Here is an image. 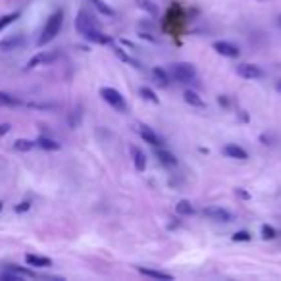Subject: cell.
Returning a JSON list of instances; mask_svg holds the SVG:
<instances>
[{"mask_svg": "<svg viewBox=\"0 0 281 281\" xmlns=\"http://www.w3.org/2000/svg\"><path fill=\"white\" fill-rule=\"evenodd\" d=\"M62 24H64V12H62V10H56V12L47 20L45 27H43V33H41V37H39V41H37L39 47H45V45H49L50 41H54L56 35L60 33Z\"/></svg>", "mask_w": 281, "mask_h": 281, "instance_id": "obj_1", "label": "cell"}, {"mask_svg": "<svg viewBox=\"0 0 281 281\" xmlns=\"http://www.w3.org/2000/svg\"><path fill=\"white\" fill-rule=\"evenodd\" d=\"M75 29H77L79 35H85V33L93 31V29H100V25H98L97 18L89 12L87 8H81L77 12V18H75Z\"/></svg>", "mask_w": 281, "mask_h": 281, "instance_id": "obj_2", "label": "cell"}, {"mask_svg": "<svg viewBox=\"0 0 281 281\" xmlns=\"http://www.w3.org/2000/svg\"><path fill=\"white\" fill-rule=\"evenodd\" d=\"M100 97L104 98L116 112H120V114L127 112V102H125V98L122 97L120 91H116V89H112V87H102V89H100Z\"/></svg>", "mask_w": 281, "mask_h": 281, "instance_id": "obj_3", "label": "cell"}, {"mask_svg": "<svg viewBox=\"0 0 281 281\" xmlns=\"http://www.w3.org/2000/svg\"><path fill=\"white\" fill-rule=\"evenodd\" d=\"M195 66L189 64V62H179V64H173L171 66V77L179 83H189L195 79Z\"/></svg>", "mask_w": 281, "mask_h": 281, "instance_id": "obj_4", "label": "cell"}, {"mask_svg": "<svg viewBox=\"0 0 281 281\" xmlns=\"http://www.w3.org/2000/svg\"><path fill=\"white\" fill-rule=\"evenodd\" d=\"M237 75L243 77V79H262L264 77V70L260 66H254V64H239L237 66Z\"/></svg>", "mask_w": 281, "mask_h": 281, "instance_id": "obj_5", "label": "cell"}, {"mask_svg": "<svg viewBox=\"0 0 281 281\" xmlns=\"http://www.w3.org/2000/svg\"><path fill=\"white\" fill-rule=\"evenodd\" d=\"M56 58H58V52H39L27 62V70H33L37 66H49L52 62H56Z\"/></svg>", "mask_w": 281, "mask_h": 281, "instance_id": "obj_6", "label": "cell"}, {"mask_svg": "<svg viewBox=\"0 0 281 281\" xmlns=\"http://www.w3.org/2000/svg\"><path fill=\"white\" fill-rule=\"evenodd\" d=\"M202 214L206 216L208 220L214 221H231V214L221 206H208L202 210Z\"/></svg>", "mask_w": 281, "mask_h": 281, "instance_id": "obj_7", "label": "cell"}, {"mask_svg": "<svg viewBox=\"0 0 281 281\" xmlns=\"http://www.w3.org/2000/svg\"><path fill=\"white\" fill-rule=\"evenodd\" d=\"M25 45V39L24 35H8L6 39H2L0 41V50L2 52H12V50H18V49H22Z\"/></svg>", "mask_w": 281, "mask_h": 281, "instance_id": "obj_8", "label": "cell"}, {"mask_svg": "<svg viewBox=\"0 0 281 281\" xmlns=\"http://www.w3.org/2000/svg\"><path fill=\"white\" fill-rule=\"evenodd\" d=\"M212 47L218 54L225 56V58H237L239 56V47H235L233 43H227V41H216Z\"/></svg>", "mask_w": 281, "mask_h": 281, "instance_id": "obj_9", "label": "cell"}, {"mask_svg": "<svg viewBox=\"0 0 281 281\" xmlns=\"http://www.w3.org/2000/svg\"><path fill=\"white\" fill-rule=\"evenodd\" d=\"M139 135L145 139V143L152 145V147H160V145H162V139H160L158 135L154 133L148 125H145V123H141V125H139Z\"/></svg>", "mask_w": 281, "mask_h": 281, "instance_id": "obj_10", "label": "cell"}, {"mask_svg": "<svg viewBox=\"0 0 281 281\" xmlns=\"http://www.w3.org/2000/svg\"><path fill=\"white\" fill-rule=\"evenodd\" d=\"M25 262H27V266H33V268H49V266H52V260L49 256H39V254H25Z\"/></svg>", "mask_w": 281, "mask_h": 281, "instance_id": "obj_11", "label": "cell"}, {"mask_svg": "<svg viewBox=\"0 0 281 281\" xmlns=\"http://www.w3.org/2000/svg\"><path fill=\"white\" fill-rule=\"evenodd\" d=\"M83 37L87 39V41H91V43H97V45H110L112 39L106 35V33H102L100 29H93V31H89V33H85Z\"/></svg>", "mask_w": 281, "mask_h": 281, "instance_id": "obj_12", "label": "cell"}, {"mask_svg": "<svg viewBox=\"0 0 281 281\" xmlns=\"http://www.w3.org/2000/svg\"><path fill=\"white\" fill-rule=\"evenodd\" d=\"M131 154H133V164L137 171H145L147 170V154L137 147H131Z\"/></svg>", "mask_w": 281, "mask_h": 281, "instance_id": "obj_13", "label": "cell"}, {"mask_svg": "<svg viewBox=\"0 0 281 281\" xmlns=\"http://www.w3.org/2000/svg\"><path fill=\"white\" fill-rule=\"evenodd\" d=\"M223 152H225V156H229V158H235V160H246L248 158V154H246V150L243 147H239V145H225L223 148Z\"/></svg>", "mask_w": 281, "mask_h": 281, "instance_id": "obj_14", "label": "cell"}, {"mask_svg": "<svg viewBox=\"0 0 281 281\" xmlns=\"http://www.w3.org/2000/svg\"><path fill=\"white\" fill-rule=\"evenodd\" d=\"M156 150H154V154H156V158H158L160 164H164V166H168V168H171V166H175L177 164V158L171 154V152H168V150H164V148H158L154 147Z\"/></svg>", "mask_w": 281, "mask_h": 281, "instance_id": "obj_15", "label": "cell"}, {"mask_svg": "<svg viewBox=\"0 0 281 281\" xmlns=\"http://www.w3.org/2000/svg\"><path fill=\"white\" fill-rule=\"evenodd\" d=\"M114 54L120 58L122 62H125V64H129V66H133V68H137V70H141L143 66H141V62L139 60H135L131 54H127L125 50L122 49V47H114Z\"/></svg>", "mask_w": 281, "mask_h": 281, "instance_id": "obj_16", "label": "cell"}, {"mask_svg": "<svg viewBox=\"0 0 281 281\" xmlns=\"http://www.w3.org/2000/svg\"><path fill=\"white\" fill-rule=\"evenodd\" d=\"M139 269V273H143V275H147V277H152V279H162V281H171L170 273H166V271H160V269H150V268H137Z\"/></svg>", "mask_w": 281, "mask_h": 281, "instance_id": "obj_17", "label": "cell"}, {"mask_svg": "<svg viewBox=\"0 0 281 281\" xmlns=\"http://www.w3.org/2000/svg\"><path fill=\"white\" fill-rule=\"evenodd\" d=\"M135 2H137V6H139L143 12H147L148 16H152V18H158L160 8H158V4H154L152 0H135Z\"/></svg>", "mask_w": 281, "mask_h": 281, "instance_id": "obj_18", "label": "cell"}, {"mask_svg": "<svg viewBox=\"0 0 281 281\" xmlns=\"http://www.w3.org/2000/svg\"><path fill=\"white\" fill-rule=\"evenodd\" d=\"M93 6H95V10H97L100 16H106V18H112V16H116L114 12V8H112L108 2H104V0H89Z\"/></svg>", "mask_w": 281, "mask_h": 281, "instance_id": "obj_19", "label": "cell"}, {"mask_svg": "<svg viewBox=\"0 0 281 281\" xmlns=\"http://www.w3.org/2000/svg\"><path fill=\"white\" fill-rule=\"evenodd\" d=\"M35 145L39 148H45V150H60V143L54 141V139H50V137H45V135L39 137L37 141H35Z\"/></svg>", "mask_w": 281, "mask_h": 281, "instance_id": "obj_20", "label": "cell"}, {"mask_svg": "<svg viewBox=\"0 0 281 281\" xmlns=\"http://www.w3.org/2000/svg\"><path fill=\"white\" fill-rule=\"evenodd\" d=\"M183 100L187 102V104L195 106V108H202V106H204V100L198 97L195 91H185V93H183Z\"/></svg>", "mask_w": 281, "mask_h": 281, "instance_id": "obj_21", "label": "cell"}, {"mask_svg": "<svg viewBox=\"0 0 281 281\" xmlns=\"http://www.w3.org/2000/svg\"><path fill=\"white\" fill-rule=\"evenodd\" d=\"M152 77H154L156 85H160L162 89L170 85V77L166 74V70H162V68H154V70H152Z\"/></svg>", "mask_w": 281, "mask_h": 281, "instance_id": "obj_22", "label": "cell"}, {"mask_svg": "<svg viewBox=\"0 0 281 281\" xmlns=\"http://www.w3.org/2000/svg\"><path fill=\"white\" fill-rule=\"evenodd\" d=\"M22 104V100L18 97H14L10 93H4V91H0V106H8V108H12V106H20Z\"/></svg>", "mask_w": 281, "mask_h": 281, "instance_id": "obj_23", "label": "cell"}, {"mask_svg": "<svg viewBox=\"0 0 281 281\" xmlns=\"http://www.w3.org/2000/svg\"><path fill=\"white\" fill-rule=\"evenodd\" d=\"M33 147H35V141H29V139H18V141H14V148L18 152H29Z\"/></svg>", "mask_w": 281, "mask_h": 281, "instance_id": "obj_24", "label": "cell"}, {"mask_svg": "<svg viewBox=\"0 0 281 281\" xmlns=\"http://www.w3.org/2000/svg\"><path fill=\"white\" fill-rule=\"evenodd\" d=\"M175 212L181 214V216H191V214L195 212V208H193V204H191L189 200H179V202L175 204Z\"/></svg>", "mask_w": 281, "mask_h": 281, "instance_id": "obj_25", "label": "cell"}, {"mask_svg": "<svg viewBox=\"0 0 281 281\" xmlns=\"http://www.w3.org/2000/svg\"><path fill=\"white\" fill-rule=\"evenodd\" d=\"M20 16H22L20 12H12V14H6V16H2V18H0V31H4L8 25H12L14 22L20 18Z\"/></svg>", "mask_w": 281, "mask_h": 281, "instance_id": "obj_26", "label": "cell"}, {"mask_svg": "<svg viewBox=\"0 0 281 281\" xmlns=\"http://www.w3.org/2000/svg\"><path fill=\"white\" fill-rule=\"evenodd\" d=\"M8 269L10 271H14V273H18L22 279L24 277H37V273L33 271V269H29V268H20V266H8Z\"/></svg>", "mask_w": 281, "mask_h": 281, "instance_id": "obj_27", "label": "cell"}, {"mask_svg": "<svg viewBox=\"0 0 281 281\" xmlns=\"http://www.w3.org/2000/svg\"><path fill=\"white\" fill-rule=\"evenodd\" d=\"M141 97L145 98V100L154 102V104H158V102H160V98L156 97V93H154L152 89H148V87H143V89H141Z\"/></svg>", "mask_w": 281, "mask_h": 281, "instance_id": "obj_28", "label": "cell"}, {"mask_svg": "<svg viewBox=\"0 0 281 281\" xmlns=\"http://www.w3.org/2000/svg\"><path fill=\"white\" fill-rule=\"evenodd\" d=\"M275 237H277V231H275L271 225H268V223L262 225V239H266V241L269 239V241H271V239H275Z\"/></svg>", "mask_w": 281, "mask_h": 281, "instance_id": "obj_29", "label": "cell"}, {"mask_svg": "<svg viewBox=\"0 0 281 281\" xmlns=\"http://www.w3.org/2000/svg\"><path fill=\"white\" fill-rule=\"evenodd\" d=\"M231 239L235 241V243H237V241H250L252 237H250V233H248V231H237L231 237Z\"/></svg>", "mask_w": 281, "mask_h": 281, "instance_id": "obj_30", "label": "cell"}, {"mask_svg": "<svg viewBox=\"0 0 281 281\" xmlns=\"http://www.w3.org/2000/svg\"><path fill=\"white\" fill-rule=\"evenodd\" d=\"M29 208H31V202H29V200H24V202H20V204L14 208V210H16L18 214H24V212H27Z\"/></svg>", "mask_w": 281, "mask_h": 281, "instance_id": "obj_31", "label": "cell"}, {"mask_svg": "<svg viewBox=\"0 0 281 281\" xmlns=\"http://www.w3.org/2000/svg\"><path fill=\"white\" fill-rule=\"evenodd\" d=\"M79 116H81V114H79V110H75L74 116L70 118V123H72V127H77V125H79Z\"/></svg>", "mask_w": 281, "mask_h": 281, "instance_id": "obj_32", "label": "cell"}, {"mask_svg": "<svg viewBox=\"0 0 281 281\" xmlns=\"http://www.w3.org/2000/svg\"><path fill=\"white\" fill-rule=\"evenodd\" d=\"M120 43H122L123 47H127V49H131V50H133V52H137V50H139V49H137V47H135V45H133V43H131V41H127V39H122Z\"/></svg>", "mask_w": 281, "mask_h": 281, "instance_id": "obj_33", "label": "cell"}, {"mask_svg": "<svg viewBox=\"0 0 281 281\" xmlns=\"http://www.w3.org/2000/svg\"><path fill=\"white\" fill-rule=\"evenodd\" d=\"M8 131H10V123H4V125H0V137H2V135H6Z\"/></svg>", "mask_w": 281, "mask_h": 281, "instance_id": "obj_34", "label": "cell"}, {"mask_svg": "<svg viewBox=\"0 0 281 281\" xmlns=\"http://www.w3.org/2000/svg\"><path fill=\"white\" fill-rule=\"evenodd\" d=\"M235 193H237V195L241 196V198H248V193H244L243 189H237V191H235Z\"/></svg>", "mask_w": 281, "mask_h": 281, "instance_id": "obj_35", "label": "cell"}, {"mask_svg": "<svg viewBox=\"0 0 281 281\" xmlns=\"http://www.w3.org/2000/svg\"><path fill=\"white\" fill-rule=\"evenodd\" d=\"M275 89H277V93H281V79L279 81H275Z\"/></svg>", "mask_w": 281, "mask_h": 281, "instance_id": "obj_36", "label": "cell"}, {"mask_svg": "<svg viewBox=\"0 0 281 281\" xmlns=\"http://www.w3.org/2000/svg\"><path fill=\"white\" fill-rule=\"evenodd\" d=\"M277 24H279V27H281V16L277 18Z\"/></svg>", "mask_w": 281, "mask_h": 281, "instance_id": "obj_37", "label": "cell"}, {"mask_svg": "<svg viewBox=\"0 0 281 281\" xmlns=\"http://www.w3.org/2000/svg\"><path fill=\"white\" fill-rule=\"evenodd\" d=\"M0 212H2V202H0Z\"/></svg>", "mask_w": 281, "mask_h": 281, "instance_id": "obj_38", "label": "cell"}]
</instances>
